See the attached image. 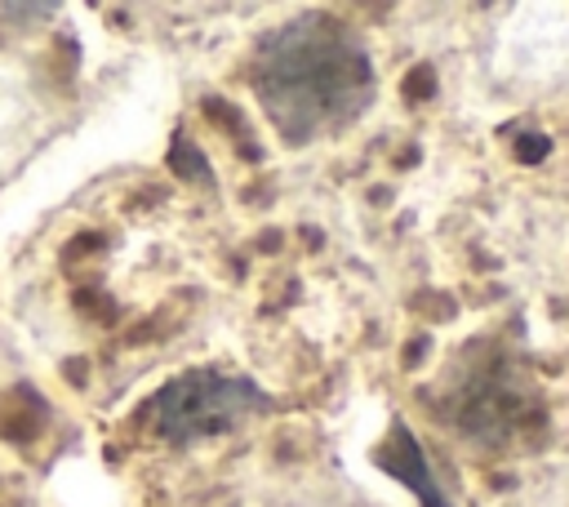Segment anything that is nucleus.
<instances>
[{
	"label": "nucleus",
	"mask_w": 569,
	"mask_h": 507,
	"mask_svg": "<svg viewBox=\"0 0 569 507\" xmlns=\"http://www.w3.org/2000/svg\"><path fill=\"white\" fill-rule=\"evenodd\" d=\"M253 93L293 147L351 125L373 93V67L351 27L298 18L276 27L253 53Z\"/></svg>",
	"instance_id": "1"
},
{
	"label": "nucleus",
	"mask_w": 569,
	"mask_h": 507,
	"mask_svg": "<svg viewBox=\"0 0 569 507\" xmlns=\"http://www.w3.org/2000/svg\"><path fill=\"white\" fill-rule=\"evenodd\" d=\"M258 409H267V396L249 382V378H231V374H187L173 378L156 405H151V422L164 440H200L213 431H227L244 418H253Z\"/></svg>",
	"instance_id": "2"
}]
</instances>
